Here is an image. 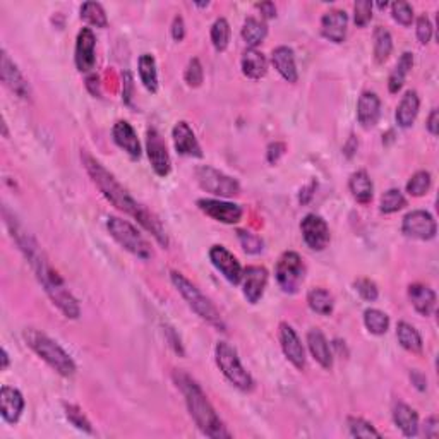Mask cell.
Returning <instances> with one entry per match:
<instances>
[{
	"label": "cell",
	"mask_w": 439,
	"mask_h": 439,
	"mask_svg": "<svg viewBox=\"0 0 439 439\" xmlns=\"http://www.w3.org/2000/svg\"><path fill=\"white\" fill-rule=\"evenodd\" d=\"M24 410V398L21 392L11 386H2L0 389V414L4 421L9 424H16L21 418Z\"/></svg>",
	"instance_id": "44dd1931"
},
{
	"label": "cell",
	"mask_w": 439,
	"mask_h": 439,
	"mask_svg": "<svg viewBox=\"0 0 439 439\" xmlns=\"http://www.w3.org/2000/svg\"><path fill=\"white\" fill-rule=\"evenodd\" d=\"M239 241H241L242 249L246 251L247 254H259L263 251V239L258 237V235L251 234V232L246 230H237Z\"/></svg>",
	"instance_id": "f6af8a7d"
},
{
	"label": "cell",
	"mask_w": 439,
	"mask_h": 439,
	"mask_svg": "<svg viewBox=\"0 0 439 439\" xmlns=\"http://www.w3.org/2000/svg\"><path fill=\"white\" fill-rule=\"evenodd\" d=\"M392 18L395 19L401 26H410L414 21V9L406 2H395L392 4Z\"/></svg>",
	"instance_id": "7dc6e473"
},
{
	"label": "cell",
	"mask_w": 439,
	"mask_h": 439,
	"mask_svg": "<svg viewBox=\"0 0 439 439\" xmlns=\"http://www.w3.org/2000/svg\"><path fill=\"white\" fill-rule=\"evenodd\" d=\"M112 136L115 144L120 149H124L125 153L131 158H139L141 156V143L137 139V134L134 131V127L129 124L127 120H119L115 122L112 129Z\"/></svg>",
	"instance_id": "603a6c76"
},
{
	"label": "cell",
	"mask_w": 439,
	"mask_h": 439,
	"mask_svg": "<svg viewBox=\"0 0 439 439\" xmlns=\"http://www.w3.org/2000/svg\"><path fill=\"white\" fill-rule=\"evenodd\" d=\"M203 77H205V74H203V66L201 62H199V59H190L189 64H187L186 67V72H184V79L186 83L189 84L190 88H199L203 83Z\"/></svg>",
	"instance_id": "bcb514c9"
},
{
	"label": "cell",
	"mask_w": 439,
	"mask_h": 439,
	"mask_svg": "<svg viewBox=\"0 0 439 439\" xmlns=\"http://www.w3.org/2000/svg\"><path fill=\"white\" fill-rule=\"evenodd\" d=\"M172 139L173 146H176V152L182 156H190V158H201L203 149L199 146L196 136H194L193 129L187 122L181 120L177 122L176 127L172 131Z\"/></svg>",
	"instance_id": "ffe728a7"
},
{
	"label": "cell",
	"mask_w": 439,
	"mask_h": 439,
	"mask_svg": "<svg viewBox=\"0 0 439 439\" xmlns=\"http://www.w3.org/2000/svg\"><path fill=\"white\" fill-rule=\"evenodd\" d=\"M268 35L266 23L259 21L256 18H247L242 26V40L249 48H256L263 43V40Z\"/></svg>",
	"instance_id": "d6a6232c"
},
{
	"label": "cell",
	"mask_w": 439,
	"mask_h": 439,
	"mask_svg": "<svg viewBox=\"0 0 439 439\" xmlns=\"http://www.w3.org/2000/svg\"><path fill=\"white\" fill-rule=\"evenodd\" d=\"M173 381H176L177 388L181 389L184 395L187 410H189L190 417L196 422V426L201 429L203 434L213 439H229L232 438V433L223 424L219 418L217 410L210 404L208 397L201 389L196 381L189 376V374L176 371L173 372Z\"/></svg>",
	"instance_id": "3957f363"
},
{
	"label": "cell",
	"mask_w": 439,
	"mask_h": 439,
	"mask_svg": "<svg viewBox=\"0 0 439 439\" xmlns=\"http://www.w3.org/2000/svg\"><path fill=\"white\" fill-rule=\"evenodd\" d=\"M418 108H421V98H418L417 91L410 89V91L405 93L404 98H401L400 105H398L397 108L395 113L397 124L400 125L401 129H409L417 119Z\"/></svg>",
	"instance_id": "83f0119b"
},
{
	"label": "cell",
	"mask_w": 439,
	"mask_h": 439,
	"mask_svg": "<svg viewBox=\"0 0 439 439\" xmlns=\"http://www.w3.org/2000/svg\"><path fill=\"white\" fill-rule=\"evenodd\" d=\"M410 380H412V383L416 384V388L421 389V392H424V389L428 388V380H426V376L422 372L412 371L410 372Z\"/></svg>",
	"instance_id": "680465c9"
},
{
	"label": "cell",
	"mask_w": 439,
	"mask_h": 439,
	"mask_svg": "<svg viewBox=\"0 0 439 439\" xmlns=\"http://www.w3.org/2000/svg\"><path fill=\"white\" fill-rule=\"evenodd\" d=\"M81 19L96 28L108 26L107 14H105V9L98 2H84L83 6H81Z\"/></svg>",
	"instance_id": "74e56055"
},
{
	"label": "cell",
	"mask_w": 439,
	"mask_h": 439,
	"mask_svg": "<svg viewBox=\"0 0 439 439\" xmlns=\"http://www.w3.org/2000/svg\"><path fill=\"white\" fill-rule=\"evenodd\" d=\"M307 345L312 357H314V360L321 365V367L324 369L333 367L331 348H329L326 336H324V333L321 331V329L314 328L307 333Z\"/></svg>",
	"instance_id": "d4e9b609"
},
{
	"label": "cell",
	"mask_w": 439,
	"mask_h": 439,
	"mask_svg": "<svg viewBox=\"0 0 439 439\" xmlns=\"http://www.w3.org/2000/svg\"><path fill=\"white\" fill-rule=\"evenodd\" d=\"M357 148H359V143H357V139H355V137L350 136V137H348L347 144L343 146V153H345V156H347V158H352V156H353V153L357 152Z\"/></svg>",
	"instance_id": "91938a15"
},
{
	"label": "cell",
	"mask_w": 439,
	"mask_h": 439,
	"mask_svg": "<svg viewBox=\"0 0 439 439\" xmlns=\"http://www.w3.org/2000/svg\"><path fill=\"white\" fill-rule=\"evenodd\" d=\"M210 261L215 268L225 276L227 282H230L232 285H239L242 280V266L239 263V259L230 253L227 247L223 246H213L210 249Z\"/></svg>",
	"instance_id": "9a60e30c"
},
{
	"label": "cell",
	"mask_w": 439,
	"mask_h": 439,
	"mask_svg": "<svg viewBox=\"0 0 439 439\" xmlns=\"http://www.w3.org/2000/svg\"><path fill=\"white\" fill-rule=\"evenodd\" d=\"M198 208L201 210L206 217L217 219V222L227 223V225L239 223L244 217V210L241 205L222 201V199H199Z\"/></svg>",
	"instance_id": "4fadbf2b"
},
{
	"label": "cell",
	"mask_w": 439,
	"mask_h": 439,
	"mask_svg": "<svg viewBox=\"0 0 439 439\" xmlns=\"http://www.w3.org/2000/svg\"><path fill=\"white\" fill-rule=\"evenodd\" d=\"M285 152H287L285 143H278V141L271 143L270 146H268V152H266L268 164H271V165L278 164V160L283 156V154H285Z\"/></svg>",
	"instance_id": "f907efd6"
},
{
	"label": "cell",
	"mask_w": 439,
	"mask_h": 439,
	"mask_svg": "<svg viewBox=\"0 0 439 439\" xmlns=\"http://www.w3.org/2000/svg\"><path fill=\"white\" fill-rule=\"evenodd\" d=\"M170 280H172L173 287L177 288L178 294L182 295V299L187 302V306L193 309L199 318L205 319L206 323H210L211 326L219 329V331H225V321H223L217 306H215L193 282H189V280L182 273H178V271H172V273H170Z\"/></svg>",
	"instance_id": "5b68a950"
},
{
	"label": "cell",
	"mask_w": 439,
	"mask_h": 439,
	"mask_svg": "<svg viewBox=\"0 0 439 439\" xmlns=\"http://www.w3.org/2000/svg\"><path fill=\"white\" fill-rule=\"evenodd\" d=\"M4 218H6L7 227L12 232V239L19 246L24 258L28 259L30 266L33 268L36 278H38L40 285L43 287L45 294L50 297V300L54 302V306L59 307V311L69 319H77L81 314L79 304H77L76 297L69 292L66 282L62 280L57 271L52 268V264L48 263L47 256L42 251V247L38 246V242L35 241L33 235L30 232H26L16 222L14 217H9V211L4 210Z\"/></svg>",
	"instance_id": "6da1fadb"
},
{
	"label": "cell",
	"mask_w": 439,
	"mask_h": 439,
	"mask_svg": "<svg viewBox=\"0 0 439 439\" xmlns=\"http://www.w3.org/2000/svg\"><path fill=\"white\" fill-rule=\"evenodd\" d=\"M377 7H380V9H386V7H388V2H381V4H377Z\"/></svg>",
	"instance_id": "be15d7a7"
},
{
	"label": "cell",
	"mask_w": 439,
	"mask_h": 439,
	"mask_svg": "<svg viewBox=\"0 0 439 439\" xmlns=\"http://www.w3.org/2000/svg\"><path fill=\"white\" fill-rule=\"evenodd\" d=\"M66 416H67V418H69V422H71V424L74 426L76 429L84 431V433H88V434H91V433H93L91 422L88 421V417L84 416L83 410H81L79 406H76V405H66Z\"/></svg>",
	"instance_id": "ee69618b"
},
{
	"label": "cell",
	"mask_w": 439,
	"mask_h": 439,
	"mask_svg": "<svg viewBox=\"0 0 439 439\" xmlns=\"http://www.w3.org/2000/svg\"><path fill=\"white\" fill-rule=\"evenodd\" d=\"M107 229L110 232L115 242H119L125 251L137 256L141 259H149L153 256L152 246L143 235L137 232L136 227L132 223H129L127 219H122L119 217H108L107 219Z\"/></svg>",
	"instance_id": "52a82bcc"
},
{
	"label": "cell",
	"mask_w": 439,
	"mask_h": 439,
	"mask_svg": "<svg viewBox=\"0 0 439 439\" xmlns=\"http://www.w3.org/2000/svg\"><path fill=\"white\" fill-rule=\"evenodd\" d=\"M307 306L316 314L329 316L333 312L335 302H333V295L328 290H324V288H312L307 294Z\"/></svg>",
	"instance_id": "e575fe53"
},
{
	"label": "cell",
	"mask_w": 439,
	"mask_h": 439,
	"mask_svg": "<svg viewBox=\"0 0 439 439\" xmlns=\"http://www.w3.org/2000/svg\"><path fill=\"white\" fill-rule=\"evenodd\" d=\"M409 299L412 306L421 316H431L436 309V294L433 288L422 285V283H414L409 287Z\"/></svg>",
	"instance_id": "484cf974"
},
{
	"label": "cell",
	"mask_w": 439,
	"mask_h": 439,
	"mask_svg": "<svg viewBox=\"0 0 439 439\" xmlns=\"http://www.w3.org/2000/svg\"><path fill=\"white\" fill-rule=\"evenodd\" d=\"M139 77L141 83L149 93L158 91V72H156V62L154 57L149 54H143L139 57Z\"/></svg>",
	"instance_id": "d590c367"
},
{
	"label": "cell",
	"mask_w": 439,
	"mask_h": 439,
	"mask_svg": "<svg viewBox=\"0 0 439 439\" xmlns=\"http://www.w3.org/2000/svg\"><path fill=\"white\" fill-rule=\"evenodd\" d=\"M393 421L398 426V429L404 433L406 438H416L418 434V416L412 406H409L404 401H397L393 405Z\"/></svg>",
	"instance_id": "4316f807"
},
{
	"label": "cell",
	"mask_w": 439,
	"mask_h": 439,
	"mask_svg": "<svg viewBox=\"0 0 439 439\" xmlns=\"http://www.w3.org/2000/svg\"><path fill=\"white\" fill-rule=\"evenodd\" d=\"M199 187L218 198H234L241 193V184L234 177L219 172L210 165H201L194 170Z\"/></svg>",
	"instance_id": "9c48e42d"
},
{
	"label": "cell",
	"mask_w": 439,
	"mask_h": 439,
	"mask_svg": "<svg viewBox=\"0 0 439 439\" xmlns=\"http://www.w3.org/2000/svg\"><path fill=\"white\" fill-rule=\"evenodd\" d=\"M397 338L398 343L410 353H422V336L412 324L400 321L397 326Z\"/></svg>",
	"instance_id": "1f68e13d"
},
{
	"label": "cell",
	"mask_w": 439,
	"mask_h": 439,
	"mask_svg": "<svg viewBox=\"0 0 439 439\" xmlns=\"http://www.w3.org/2000/svg\"><path fill=\"white\" fill-rule=\"evenodd\" d=\"M348 16L345 11H328L321 19V35L333 43H343L347 36Z\"/></svg>",
	"instance_id": "d6986e66"
},
{
	"label": "cell",
	"mask_w": 439,
	"mask_h": 439,
	"mask_svg": "<svg viewBox=\"0 0 439 439\" xmlns=\"http://www.w3.org/2000/svg\"><path fill=\"white\" fill-rule=\"evenodd\" d=\"M172 36L176 42H182L186 36V24H184V19L181 18V16H176L173 18V23H172Z\"/></svg>",
	"instance_id": "816d5d0a"
},
{
	"label": "cell",
	"mask_w": 439,
	"mask_h": 439,
	"mask_svg": "<svg viewBox=\"0 0 439 439\" xmlns=\"http://www.w3.org/2000/svg\"><path fill=\"white\" fill-rule=\"evenodd\" d=\"M372 6L371 0H357L353 4V21L359 28H365L372 19Z\"/></svg>",
	"instance_id": "7bdbcfd3"
},
{
	"label": "cell",
	"mask_w": 439,
	"mask_h": 439,
	"mask_svg": "<svg viewBox=\"0 0 439 439\" xmlns=\"http://www.w3.org/2000/svg\"><path fill=\"white\" fill-rule=\"evenodd\" d=\"M256 9L261 11L264 19H273L276 18V6L273 2H261L256 4Z\"/></svg>",
	"instance_id": "db71d44e"
},
{
	"label": "cell",
	"mask_w": 439,
	"mask_h": 439,
	"mask_svg": "<svg viewBox=\"0 0 439 439\" xmlns=\"http://www.w3.org/2000/svg\"><path fill=\"white\" fill-rule=\"evenodd\" d=\"M405 206H406V199L404 194H401L400 189H388L383 196H381V203H380L381 213H384V215L397 213V211L404 210Z\"/></svg>",
	"instance_id": "ab89813d"
},
{
	"label": "cell",
	"mask_w": 439,
	"mask_h": 439,
	"mask_svg": "<svg viewBox=\"0 0 439 439\" xmlns=\"http://www.w3.org/2000/svg\"><path fill=\"white\" fill-rule=\"evenodd\" d=\"M242 292L247 302L258 304L268 285V271L263 266H247L242 271Z\"/></svg>",
	"instance_id": "e0dca14e"
},
{
	"label": "cell",
	"mask_w": 439,
	"mask_h": 439,
	"mask_svg": "<svg viewBox=\"0 0 439 439\" xmlns=\"http://www.w3.org/2000/svg\"><path fill=\"white\" fill-rule=\"evenodd\" d=\"M348 189H350L353 199L360 205H369L372 201L374 186L365 170H357L352 173L350 181H348Z\"/></svg>",
	"instance_id": "f546056e"
},
{
	"label": "cell",
	"mask_w": 439,
	"mask_h": 439,
	"mask_svg": "<svg viewBox=\"0 0 439 439\" xmlns=\"http://www.w3.org/2000/svg\"><path fill=\"white\" fill-rule=\"evenodd\" d=\"M416 26H417L416 31H417L418 42H421L422 45L429 43L431 38H433V24H431L428 16H421V18L417 19Z\"/></svg>",
	"instance_id": "681fc988"
},
{
	"label": "cell",
	"mask_w": 439,
	"mask_h": 439,
	"mask_svg": "<svg viewBox=\"0 0 439 439\" xmlns=\"http://www.w3.org/2000/svg\"><path fill=\"white\" fill-rule=\"evenodd\" d=\"M401 232H404L405 237L409 239L431 241V239L436 237V219H434L433 215L424 210L410 211V213L405 215L404 222H401Z\"/></svg>",
	"instance_id": "30bf717a"
},
{
	"label": "cell",
	"mask_w": 439,
	"mask_h": 439,
	"mask_svg": "<svg viewBox=\"0 0 439 439\" xmlns=\"http://www.w3.org/2000/svg\"><path fill=\"white\" fill-rule=\"evenodd\" d=\"M241 67L244 76L249 77V79H261L268 72V60L256 48H247L242 55Z\"/></svg>",
	"instance_id": "f1b7e54d"
},
{
	"label": "cell",
	"mask_w": 439,
	"mask_h": 439,
	"mask_svg": "<svg viewBox=\"0 0 439 439\" xmlns=\"http://www.w3.org/2000/svg\"><path fill=\"white\" fill-rule=\"evenodd\" d=\"M96 38L89 28H83L76 38V67L79 72H89L96 64Z\"/></svg>",
	"instance_id": "2e32d148"
},
{
	"label": "cell",
	"mask_w": 439,
	"mask_h": 439,
	"mask_svg": "<svg viewBox=\"0 0 439 439\" xmlns=\"http://www.w3.org/2000/svg\"><path fill=\"white\" fill-rule=\"evenodd\" d=\"M438 417L431 416L428 421H426V438H438Z\"/></svg>",
	"instance_id": "9f6ffc18"
},
{
	"label": "cell",
	"mask_w": 439,
	"mask_h": 439,
	"mask_svg": "<svg viewBox=\"0 0 439 439\" xmlns=\"http://www.w3.org/2000/svg\"><path fill=\"white\" fill-rule=\"evenodd\" d=\"M132 88H134V83H132V76L131 72L125 71L124 72V101L127 105H131V100H132Z\"/></svg>",
	"instance_id": "f5cc1de1"
},
{
	"label": "cell",
	"mask_w": 439,
	"mask_h": 439,
	"mask_svg": "<svg viewBox=\"0 0 439 439\" xmlns=\"http://www.w3.org/2000/svg\"><path fill=\"white\" fill-rule=\"evenodd\" d=\"M353 287H355L357 294L363 297L364 300H367V302H374V300L377 299V295H380L377 285L369 278H359L353 283Z\"/></svg>",
	"instance_id": "c3c4849f"
},
{
	"label": "cell",
	"mask_w": 439,
	"mask_h": 439,
	"mask_svg": "<svg viewBox=\"0 0 439 439\" xmlns=\"http://www.w3.org/2000/svg\"><path fill=\"white\" fill-rule=\"evenodd\" d=\"M146 152H148L149 164H152L154 173L158 177L169 176L170 170H172V161H170V154L164 137L154 127H149L146 131Z\"/></svg>",
	"instance_id": "8fae6325"
},
{
	"label": "cell",
	"mask_w": 439,
	"mask_h": 439,
	"mask_svg": "<svg viewBox=\"0 0 439 439\" xmlns=\"http://www.w3.org/2000/svg\"><path fill=\"white\" fill-rule=\"evenodd\" d=\"M280 343H282V350L292 365L302 371L306 367V352H304L299 335L288 323L280 324Z\"/></svg>",
	"instance_id": "ac0fdd59"
},
{
	"label": "cell",
	"mask_w": 439,
	"mask_h": 439,
	"mask_svg": "<svg viewBox=\"0 0 439 439\" xmlns=\"http://www.w3.org/2000/svg\"><path fill=\"white\" fill-rule=\"evenodd\" d=\"M0 77H2L4 84H6L12 93H16L19 98H31L30 83H28L26 77L23 76V72L19 71V67L16 66L14 60L11 59L6 50H2V55H0Z\"/></svg>",
	"instance_id": "5bb4252c"
},
{
	"label": "cell",
	"mask_w": 439,
	"mask_h": 439,
	"mask_svg": "<svg viewBox=\"0 0 439 439\" xmlns=\"http://www.w3.org/2000/svg\"><path fill=\"white\" fill-rule=\"evenodd\" d=\"M300 232L306 246L312 251H324L329 244V227L319 215L309 213L300 223Z\"/></svg>",
	"instance_id": "7c38bea8"
},
{
	"label": "cell",
	"mask_w": 439,
	"mask_h": 439,
	"mask_svg": "<svg viewBox=\"0 0 439 439\" xmlns=\"http://www.w3.org/2000/svg\"><path fill=\"white\" fill-rule=\"evenodd\" d=\"M393 50V38L389 31L383 26L374 30V60L376 64H384Z\"/></svg>",
	"instance_id": "836d02e7"
},
{
	"label": "cell",
	"mask_w": 439,
	"mask_h": 439,
	"mask_svg": "<svg viewBox=\"0 0 439 439\" xmlns=\"http://www.w3.org/2000/svg\"><path fill=\"white\" fill-rule=\"evenodd\" d=\"M347 426L352 438H381L380 431L374 429L371 422L364 421L363 417H348Z\"/></svg>",
	"instance_id": "60d3db41"
},
{
	"label": "cell",
	"mask_w": 439,
	"mask_h": 439,
	"mask_svg": "<svg viewBox=\"0 0 439 439\" xmlns=\"http://www.w3.org/2000/svg\"><path fill=\"white\" fill-rule=\"evenodd\" d=\"M7 367H9V353H7L6 348H2V369L6 371Z\"/></svg>",
	"instance_id": "6125c7cd"
},
{
	"label": "cell",
	"mask_w": 439,
	"mask_h": 439,
	"mask_svg": "<svg viewBox=\"0 0 439 439\" xmlns=\"http://www.w3.org/2000/svg\"><path fill=\"white\" fill-rule=\"evenodd\" d=\"M429 189H431V173L426 172V170H421V172L414 173V176L410 177V181L406 182V193L414 198L426 196Z\"/></svg>",
	"instance_id": "b9f144b4"
},
{
	"label": "cell",
	"mask_w": 439,
	"mask_h": 439,
	"mask_svg": "<svg viewBox=\"0 0 439 439\" xmlns=\"http://www.w3.org/2000/svg\"><path fill=\"white\" fill-rule=\"evenodd\" d=\"M271 64L278 71V74L287 81V83H297L299 79V72H297L295 66V55L290 47H276L271 54Z\"/></svg>",
	"instance_id": "cb8c5ba5"
},
{
	"label": "cell",
	"mask_w": 439,
	"mask_h": 439,
	"mask_svg": "<svg viewBox=\"0 0 439 439\" xmlns=\"http://www.w3.org/2000/svg\"><path fill=\"white\" fill-rule=\"evenodd\" d=\"M276 283L285 294H297L306 276V266H304L302 258L294 251H287L280 256L278 263L275 268Z\"/></svg>",
	"instance_id": "ba28073f"
},
{
	"label": "cell",
	"mask_w": 439,
	"mask_h": 439,
	"mask_svg": "<svg viewBox=\"0 0 439 439\" xmlns=\"http://www.w3.org/2000/svg\"><path fill=\"white\" fill-rule=\"evenodd\" d=\"M414 67V55L410 54V52H405V54H401L400 59H398L397 66L395 69L392 71V74H389L388 77V89L389 93H398L401 89V86H404L406 76L410 74V71H412Z\"/></svg>",
	"instance_id": "4dcf8cb0"
},
{
	"label": "cell",
	"mask_w": 439,
	"mask_h": 439,
	"mask_svg": "<svg viewBox=\"0 0 439 439\" xmlns=\"http://www.w3.org/2000/svg\"><path fill=\"white\" fill-rule=\"evenodd\" d=\"M364 324L369 333L381 336L389 329V318L380 309H365Z\"/></svg>",
	"instance_id": "8d00e7d4"
},
{
	"label": "cell",
	"mask_w": 439,
	"mask_h": 439,
	"mask_svg": "<svg viewBox=\"0 0 439 439\" xmlns=\"http://www.w3.org/2000/svg\"><path fill=\"white\" fill-rule=\"evenodd\" d=\"M24 340H26L28 347H30L40 359H43L45 363L50 365L55 372H59L60 376L64 377L74 376L76 363L50 336H47L45 333L38 331V329L35 328H28L26 331H24Z\"/></svg>",
	"instance_id": "277c9868"
},
{
	"label": "cell",
	"mask_w": 439,
	"mask_h": 439,
	"mask_svg": "<svg viewBox=\"0 0 439 439\" xmlns=\"http://www.w3.org/2000/svg\"><path fill=\"white\" fill-rule=\"evenodd\" d=\"M211 43L215 50L225 52L230 43V24L225 18H219L211 26Z\"/></svg>",
	"instance_id": "f35d334b"
},
{
	"label": "cell",
	"mask_w": 439,
	"mask_h": 439,
	"mask_svg": "<svg viewBox=\"0 0 439 439\" xmlns=\"http://www.w3.org/2000/svg\"><path fill=\"white\" fill-rule=\"evenodd\" d=\"M81 160H83V165L84 169H86L88 176L91 177V181L95 182V186L98 187L100 193L103 194V198L107 199L110 205L115 206L122 213L137 219V222L141 223V227L148 230L149 234L156 239L158 244H161L164 247L169 246V237H166L164 227H161V222L154 217L152 211L146 210L143 205H139V203L129 194V190L88 152L81 153Z\"/></svg>",
	"instance_id": "7a4b0ae2"
},
{
	"label": "cell",
	"mask_w": 439,
	"mask_h": 439,
	"mask_svg": "<svg viewBox=\"0 0 439 439\" xmlns=\"http://www.w3.org/2000/svg\"><path fill=\"white\" fill-rule=\"evenodd\" d=\"M381 115V100L376 93L364 91L357 103V120L364 129H371L377 124Z\"/></svg>",
	"instance_id": "7402d4cb"
},
{
	"label": "cell",
	"mask_w": 439,
	"mask_h": 439,
	"mask_svg": "<svg viewBox=\"0 0 439 439\" xmlns=\"http://www.w3.org/2000/svg\"><path fill=\"white\" fill-rule=\"evenodd\" d=\"M215 359H217L218 369L223 376L230 381L235 388L242 392H251L254 389V380L249 372L244 369V365L239 359L237 350L227 341H218L215 348Z\"/></svg>",
	"instance_id": "8992f818"
},
{
	"label": "cell",
	"mask_w": 439,
	"mask_h": 439,
	"mask_svg": "<svg viewBox=\"0 0 439 439\" xmlns=\"http://www.w3.org/2000/svg\"><path fill=\"white\" fill-rule=\"evenodd\" d=\"M426 127H428V131L433 134V136H438L439 132V112L436 108L431 112L429 119H428V124H426Z\"/></svg>",
	"instance_id": "11a10c76"
},
{
	"label": "cell",
	"mask_w": 439,
	"mask_h": 439,
	"mask_svg": "<svg viewBox=\"0 0 439 439\" xmlns=\"http://www.w3.org/2000/svg\"><path fill=\"white\" fill-rule=\"evenodd\" d=\"M165 331L169 333V341H170V345H172V347H173V350H176L177 353H181V355H184V348H182L181 338H178L177 333L173 331V328H166Z\"/></svg>",
	"instance_id": "6f0895ef"
},
{
	"label": "cell",
	"mask_w": 439,
	"mask_h": 439,
	"mask_svg": "<svg viewBox=\"0 0 439 439\" xmlns=\"http://www.w3.org/2000/svg\"><path fill=\"white\" fill-rule=\"evenodd\" d=\"M314 189H316V184H314V182H312L311 186L304 187V189L300 190V203H302V205H307L309 199H311L312 194H314V193H312V190H314Z\"/></svg>",
	"instance_id": "94428289"
}]
</instances>
